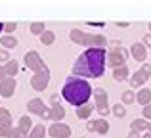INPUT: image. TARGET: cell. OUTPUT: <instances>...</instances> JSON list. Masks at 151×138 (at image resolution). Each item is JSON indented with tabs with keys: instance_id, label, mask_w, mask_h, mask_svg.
<instances>
[{
	"instance_id": "obj_24",
	"label": "cell",
	"mask_w": 151,
	"mask_h": 138,
	"mask_svg": "<svg viewBox=\"0 0 151 138\" xmlns=\"http://www.w3.org/2000/svg\"><path fill=\"white\" fill-rule=\"evenodd\" d=\"M31 33L33 35H44L46 33V27H44V23H40V21H37V23H31Z\"/></svg>"
},
{
	"instance_id": "obj_7",
	"label": "cell",
	"mask_w": 151,
	"mask_h": 138,
	"mask_svg": "<svg viewBox=\"0 0 151 138\" xmlns=\"http://www.w3.org/2000/svg\"><path fill=\"white\" fill-rule=\"evenodd\" d=\"M25 65H27V69H31L33 73H38L42 67H44V61H42V58H40V54L38 52H35V50H29V52L25 54Z\"/></svg>"
},
{
	"instance_id": "obj_26",
	"label": "cell",
	"mask_w": 151,
	"mask_h": 138,
	"mask_svg": "<svg viewBox=\"0 0 151 138\" xmlns=\"http://www.w3.org/2000/svg\"><path fill=\"white\" fill-rule=\"evenodd\" d=\"M134 102H136V92L124 90V92H122V104H134Z\"/></svg>"
},
{
	"instance_id": "obj_32",
	"label": "cell",
	"mask_w": 151,
	"mask_h": 138,
	"mask_svg": "<svg viewBox=\"0 0 151 138\" xmlns=\"http://www.w3.org/2000/svg\"><path fill=\"white\" fill-rule=\"evenodd\" d=\"M10 132H12V127H0V136L10 138Z\"/></svg>"
},
{
	"instance_id": "obj_10",
	"label": "cell",
	"mask_w": 151,
	"mask_h": 138,
	"mask_svg": "<svg viewBox=\"0 0 151 138\" xmlns=\"http://www.w3.org/2000/svg\"><path fill=\"white\" fill-rule=\"evenodd\" d=\"M130 56L136 61H140V64H145V60H147V48H145L142 42H134V44L130 46Z\"/></svg>"
},
{
	"instance_id": "obj_35",
	"label": "cell",
	"mask_w": 151,
	"mask_h": 138,
	"mask_svg": "<svg viewBox=\"0 0 151 138\" xmlns=\"http://www.w3.org/2000/svg\"><path fill=\"white\" fill-rule=\"evenodd\" d=\"M6 79V71H4V65H0V82Z\"/></svg>"
},
{
	"instance_id": "obj_11",
	"label": "cell",
	"mask_w": 151,
	"mask_h": 138,
	"mask_svg": "<svg viewBox=\"0 0 151 138\" xmlns=\"http://www.w3.org/2000/svg\"><path fill=\"white\" fill-rule=\"evenodd\" d=\"M27 108H29V111L35 113V115H42V113H44V109H46V104L40 100V98H33V100H29Z\"/></svg>"
},
{
	"instance_id": "obj_29",
	"label": "cell",
	"mask_w": 151,
	"mask_h": 138,
	"mask_svg": "<svg viewBox=\"0 0 151 138\" xmlns=\"http://www.w3.org/2000/svg\"><path fill=\"white\" fill-rule=\"evenodd\" d=\"M15 29H17V23H14V21H8V23H4V31H6L8 35H12Z\"/></svg>"
},
{
	"instance_id": "obj_34",
	"label": "cell",
	"mask_w": 151,
	"mask_h": 138,
	"mask_svg": "<svg viewBox=\"0 0 151 138\" xmlns=\"http://www.w3.org/2000/svg\"><path fill=\"white\" fill-rule=\"evenodd\" d=\"M142 71L151 77V64H147V61H145V64H142Z\"/></svg>"
},
{
	"instance_id": "obj_3",
	"label": "cell",
	"mask_w": 151,
	"mask_h": 138,
	"mask_svg": "<svg viewBox=\"0 0 151 138\" xmlns=\"http://www.w3.org/2000/svg\"><path fill=\"white\" fill-rule=\"evenodd\" d=\"M69 38L75 42V44L81 46H88V48H103L105 46V37L103 35H88L81 29H73L69 33Z\"/></svg>"
},
{
	"instance_id": "obj_28",
	"label": "cell",
	"mask_w": 151,
	"mask_h": 138,
	"mask_svg": "<svg viewBox=\"0 0 151 138\" xmlns=\"http://www.w3.org/2000/svg\"><path fill=\"white\" fill-rule=\"evenodd\" d=\"M10 138H27V134L21 131L19 127H15V129H12V132H10Z\"/></svg>"
},
{
	"instance_id": "obj_4",
	"label": "cell",
	"mask_w": 151,
	"mask_h": 138,
	"mask_svg": "<svg viewBox=\"0 0 151 138\" xmlns=\"http://www.w3.org/2000/svg\"><path fill=\"white\" fill-rule=\"evenodd\" d=\"M126 58H128V52H126L124 48H122L119 42H113L111 44V50L107 52V61L105 64L109 65V67L117 69V67H122V65H126Z\"/></svg>"
},
{
	"instance_id": "obj_20",
	"label": "cell",
	"mask_w": 151,
	"mask_h": 138,
	"mask_svg": "<svg viewBox=\"0 0 151 138\" xmlns=\"http://www.w3.org/2000/svg\"><path fill=\"white\" fill-rule=\"evenodd\" d=\"M19 65L15 60H10L8 64H4V71H6V77H15V73H17Z\"/></svg>"
},
{
	"instance_id": "obj_33",
	"label": "cell",
	"mask_w": 151,
	"mask_h": 138,
	"mask_svg": "<svg viewBox=\"0 0 151 138\" xmlns=\"http://www.w3.org/2000/svg\"><path fill=\"white\" fill-rule=\"evenodd\" d=\"M142 44L147 48V46H151V33H147V35H144V40H142Z\"/></svg>"
},
{
	"instance_id": "obj_15",
	"label": "cell",
	"mask_w": 151,
	"mask_h": 138,
	"mask_svg": "<svg viewBox=\"0 0 151 138\" xmlns=\"http://www.w3.org/2000/svg\"><path fill=\"white\" fill-rule=\"evenodd\" d=\"M0 46H4V48H15L17 46V38L14 35H2L0 37Z\"/></svg>"
},
{
	"instance_id": "obj_2",
	"label": "cell",
	"mask_w": 151,
	"mask_h": 138,
	"mask_svg": "<svg viewBox=\"0 0 151 138\" xmlns=\"http://www.w3.org/2000/svg\"><path fill=\"white\" fill-rule=\"evenodd\" d=\"M92 94H94V88L90 86V82L86 79H78V77H69L61 88L63 100L67 104L75 105V108H81V105L88 104Z\"/></svg>"
},
{
	"instance_id": "obj_37",
	"label": "cell",
	"mask_w": 151,
	"mask_h": 138,
	"mask_svg": "<svg viewBox=\"0 0 151 138\" xmlns=\"http://www.w3.org/2000/svg\"><path fill=\"white\" fill-rule=\"evenodd\" d=\"M58 102H59V96H58V94H54V96H52V105H59Z\"/></svg>"
},
{
	"instance_id": "obj_13",
	"label": "cell",
	"mask_w": 151,
	"mask_h": 138,
	"mask_svg": "<svg viewBox=\"0 0 151 138\" xmlns=\"http://www.w3.org/2000/svg\"><path fill=\"white\" fill-rule=\"evenodd\" d=\"M136 102L140 105H149L151 104V88H142L140 92H136Z\"/></svg>"
},
{
	"instance_id": "obj_19",
	"label": "cell",
	"mask_w": 151,
	"mask_h": 138,
	"mask_svg": "<svg viewBox=\"0 0 151 138\" xmlns=\"http://www.w3.org/2000/svg\"><path fill=\"white\" fill-rule=\"evenodd\" d=\"M19 129H21V131L25 132L27 136H29V132L33 131V121H31L29 115H23L21 119H19Z\"/></svg>"
},
{
	"instance_id": "obj_25",
	"label": "cell",
	"mask_w": 151,
	"mask_h": 138,
	"mask_svg": "<svg viewBox=\"0 0 151 138\" xmlns=\"http://www.w3.org/2000/svg\"><path fill=\"white\" fill-rule=\"evenodd\" d=\"M111 113H113L115 117H119V119H121V117H124L126 115V108L122 104H115L113 105V109H111Z\"/></svg>"
},
{
	"instance_id": "obj_1",
	"label": "cell",
	"mask_w": 151,
	"mask_h": 138,
	"mask_svg": "<svg viewBox=\"0 0 151 138\" xmlns=\"http://www.w3.org/2000/svg\"><path fill=\"white\" fill-rule=\"evenodd\" d=\"M105 61H107L105 48H86L75 61L73 77L100 79L105 71Z\"/></svg>"
},
{
	"instance_id": "obj_14",
	"label": "cell",
	"mask_w": 151,
	"mask_h": 138,
	"mask_svg": "<svg viewBox=\"0 0 151 138\" xmlns=\"http://www.w3.org/2000/svg\"><path fill=\"white\" fill-rule=\"evenodd\" d=\"M94 132L98 134H107L109 132V123L105 119H96L94 121Z\"/></svg>"
},
{
	"instance_id": "obj_39",
	"label": "cell",
	"mask_w": 151,
	"mask_h": 138,
	"mask_svg": "<svg viewBox=\"0 0 151 138\" xmlns=\"http://www.w3.org/2000/svg\"><path fill=\"white\" fill-rule=\"evenodd\" d=\"M142 138H151V132H145V134H142Z\"/></svg>"
},
{
	"instance_id": "obj_21",
	"label": "cell",
	"mask_w": 151,
	"mask_h": 138,
	"mask_svg": "<svg viewBox=\"0 0 151 138\" xmlns=\"http://www.w3.org/2000/svg\"><path fill=\"white\" fill-rule=\"evenodd\" d=\"M0 127H12V115L6 108H0Z\"/></svg>"
},
{
	"instance_id": "obj_40",
	"label": "cell",
	"mask_w": 151,
	"mask_h": 138,
	"mask_svg": "<svg viewBox=\"0 0 151 138\" xmlns=\"http://www.w3.org/2000/svg\"><path fill=\"white\" fill-rule=\"evenodd\" d=\"M147 132H151V121H147Z\"/></svg>"
},
{
	"instance_id": "obj_18",
	"label": "cell",
	"mask_w": 151,
	"mask_h": 138,
	"mask_svg": "<svg viewBox=\"0 0 151 138\" xmlns=\"http://www.w3.org/2000/svg\"><path fill=\"white\" fill-rule=\"evenodd\" d=\"M130 131H136V132H142L145 131L147 132V121L142 117V119H134L132 123H130Z\"/></svg>"
},
{
	"instance_id": "obj_17",
	"label": "cell",
	"mask_w": 151,
	"mask_h": 138,
	"mask_svg": "<svg viewBox=\"0 0 151 138\" xmlns=\"http://www.w3.org/2000/svg\"><path fill=\"white\" fill-rule=\"evenodd\" d=\"M65 117V108L61 105H52V123H59Z\"/></svg>"
},
{
	"instance_id": "obj_42",
	"label": "cell",
	"mask_w": 151,
	"mask_h": 138,
	"mask_svg": "<svg viewBox=\"0 0 151 138\" xmlns=\"http://www.w3.org/2000/svg\"><path fill=\"white\" fill-rule=\"evenodd\" d=\"M149 31H151V23H149Z\"/></svg>"
},
{
	"instance_id": "obj_8",
	"label": "cell",
	"mask_w": 151,
	"mask_h": 138,
	"mask_svg": "<svg viewBox=\"0 0 151 138\" xmlns=\"http://www.w3.org/2000/svg\"><path fill=\"white\" fill-rule=\"evenodd\" d=\"M48 134L52 138H69L71 127H67L65 123H52V127L48 129Z\"/></svg>"
},
{
	"instance_id": "obj_5",
	"label": "cell",
	"mask_w": 151,
	"mask_h": 138,
	"mask_svg": "<svg viewBox=\"0 0 151 138\" xmlns=\"http://www.w3.org/2000/svg\"><path fill=\"white\" fill-rule=\"evenodd\" d=\"M48 82H50V69H48V65H44L38 73H35L33 77H31V86H33L35 90H38V92H42V90L48 86Z\"/></svg>"
},
{
	"instance_id": "obj_22",
	"label": "cell",
	"mask_w": 151,
	"mask_h": 138,
	"mask_svg": "<svg viewBox=\"0 0 151 138\" xmlns=\"http://www.w3.org/2000/svg\"><path fill=\"white\" fill-rule=\"evenodd\" d=\"M46 132H48V131H46L44 125H35L33 131L29 132V136H27V138H44Z\"/></svg>"
},
{
	"instance_id": "obj_12",
	"label": "cell",
	"mask_w": 151,
	"mask_h": 138,
	"mask_svg": "<svg viewBox=\"0 0 151 138\" xmlns=\"http://www.w3.org/2000/svg\"><path fill=\"white\" fill-rule=\"evenodd\" d=\"M149 81V75H145L144 71H136V73L130 77V85L134 86V88H138V86H142V85H145V82Z\"/></svg>"
},
{
	"instance_id": "obj_9",
	"label": "cell",
	"mask_w": 151,
	"mask_h": 138,
	"mask_svg": "<svg viewBox=\"0 0 151 138\" xmlns=\"http://www.w3.org/2000/svg\"><path fill=\"white\" fill-rule=\"evenodd\" d=\"M15 86H17L15 77H6L2 82H0V96L2 98H12L14 92H15Z\"/></svg>"
},
{
	"instance_id": "obj_30",
	"label": "cell",
	"mask_w": 151,
	"mask_h": 138,
	"mask_svg": "<svg viewBox=\"0 0 151 138\" xmlns=\"http://www.w3.org/2000/svg\"><path fill=\"white\" fill-rule=\"evenodd\" d=\"M142 113H144V119L145 121H151V104L149 105H144V108H142Z\"/></svg>"
},
{
	"instance_id": "obj_23",
	"label": "cell",
	"mask_w": 151,
	"mask_h": 138,
	"mask_svg": "<svg viewBox=\"0 0 151 138\" xmlns=\"http://www.w3.org/2000/svg\"><path fill=\"white\" fill-rule=\"evenodd\" d=\"M113 77H115V81H124V79H128V67L122 65V67L113 69Z\"/></svg>"
},
{
	"instance_id": "obj_6",
	"label": "cell",
	"mask_w": 151,
	"mask_h": 138,
	"mask_svg": "<svg viewBox=\"0 0 151 138\" xmlns=\"http://www.w3.org/2000/svg\"><path fill=\"white\" fill-rule=\"evenodd\" d=\"M94 98H96V109L100 111L101 117L109 115L111 109H109V96L103 88H94Z\"/></svg>"
},
{
	"instance_id": "obj_27",
	"label": "cell",
	"mask_w": 151,
	"mask_h": 138,
	"mask_svg": "<svg viewBox=\"0 0 151 138\" xmlns=\"http://www.w3.org/2000/svg\"><path fill=\"white\" fill-rule=\"evenodd\" d=\"M54 40H55V35L52 33V31H46V33H44V35L40 37V42H42L44 46H50V44H52Z\"/></svg>"
},
{
	"instance_id": "obj_16",
	"label": "cell",
	"mask_w": 151,
	"mask_h": 138,
	"mask_svg": "<svg viewBox=\"0 0 151 138\" xmlns=\"http://www.w3.org/2000/svg\"><path fill=\"white\" fill-rule=\"evenodd\" d=\"M92 111H94V105L84 104V105H81V108H77V117L78 119H88V117L92 115Z\"/></svg>"
},
{
	"instance_id": "obj_41",
	"label": "cell",
	"mask_w": 151,
	"mask_h": 138,
	"mask_svg": "<svg viewBox=\"0 0 151 138\" xmlns=\"http://www.w3.org/2000/svg\"><path fill=\"white\" fill-rule=\"evenodd\" d=\"M2 31H4V23H0V33H2Z\"/></svg>"
},
{
	"instance_id": "obj_31",
	"label": "cell",
	"mask_w": 151,
	"mask_h": 138,
	"mask_svg": "<svg viewBox=\"0 0 151 138\" xmlns=\"http://www.w3.org/2000/svg\"><path fill=\"white\" fill-rule=\"evenodd\" d=\"M8 61H10L8 52H6V50H0V65H2V64H8Z\"/></svg>"
},
{
	"instance_id": "obj_38",
	"label": "cell",
	"mask_w": 151,
	"mask_h": 138,
	"mask_svg": "<svg viewBox=\"0 0 151 138\" xmlns=\"http://www.w3.org/2000/svg\"><path fill=\"white\" fill-rule=\"evenodd\" d=\"M86 129H88L90 132H94V121H90V123H86Z\"/></svg>"
},
{
	"instance_id": "obj_36",
	"label": "cell",
	"mask_w": 151,
	"mask_h": 138,
	"mask_svg": "<svg viewBox=\"0 0 151 138\" xmlns=\"http://www.w3.org/2000/svg\"><path fill=\"white\" fill-rule=\"evenodd\" d=\"M128 138H142V134H140V132H136V131H130Z\"/></svg>"
}]
</instances>
